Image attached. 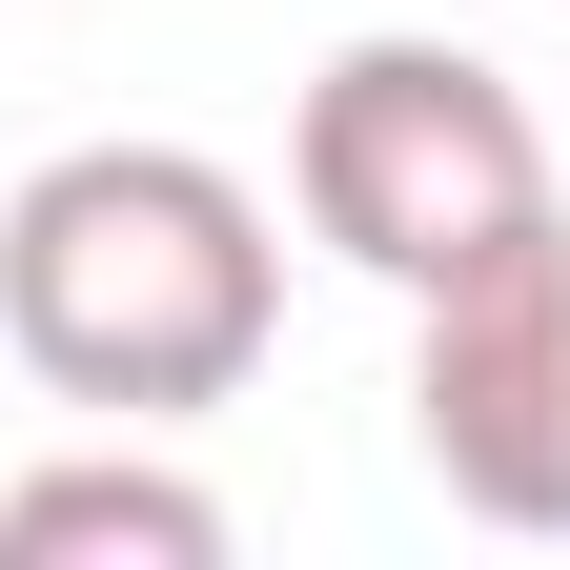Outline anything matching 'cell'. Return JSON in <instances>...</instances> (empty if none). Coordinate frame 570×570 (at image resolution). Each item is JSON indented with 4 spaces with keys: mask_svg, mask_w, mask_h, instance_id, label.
I'll use <instances>...</instances> for the list:
<instances>
[{
    "mask_svg": "<svg viewBox=\"0 0 570 570\" xmlns=\"http://www.w3.org/2000/svg\"><path fill=\"white\" fill-rule=\"evenodd\" d=\"M0 346L82 428H184L285 346V225L204 142H61L0 204Z\"/></svg>",
    "mask_w": 570,
    "mask_h": 570,
    "instance_id": "cell-1",
    "label": "cell"
},
{
    "mask_svg": "<svg viewBox=\"0 0 570 570\" xmlns=\"http://www.w3.org/2000/svg\"><path fill=\"white\" fill-rule=\"evenodd\" d=\"M285 204H306V245L326 265H367V285H449L469 245H510L550 184V122L510 102V61H469V41H346L306 122H285Z\"/></svg>",
    "mask_w": 570,
    "mask_h": 570,
    "instance_id": "cell-2",
    "label": "cell"
},
{
    "mask_svg": "<svg viewBox=\"0 0 570 570\" xmlns=\"http://www.w3.org/2000/svg\"><path fill=\"white\" fill-rule=\"evenodd\" d=\"M407 449L489 530H570V204L407 285Z\"/></svg>",
    "mask_w": 570,
    "mask_h": 570,
    "instance_id": "cell-3",
    "label": "cell"
},
{
    "mask_svg": "<svg viewBox=\"0 0 570 570\" xmlns=\"http://www.w3.org/2000/svg\"><path fill=\"white\" fill-rule=\"evenodd\" d=\"M225 570V489H184V469H142V449H82V469H21L0 489V570Z\"/></svg>",
    "mask_w": 570,
    "mask_h": 570,
    "instance_id": "cell-4",
    "label": "cell"
}]
</instances>
